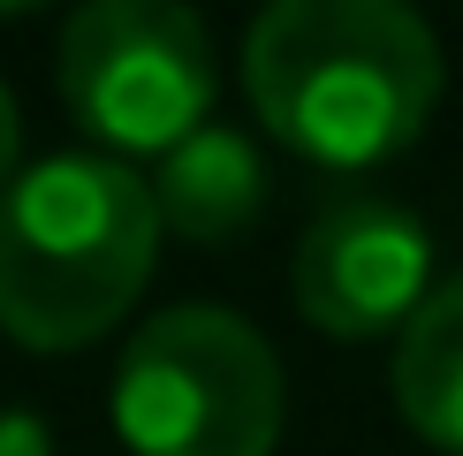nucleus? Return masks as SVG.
I'll return each instance as SVG.
<instances>
[{
	"instance_id": "9d476101",
	"label": "nucleus",
	"mask_w": 463,
	"mask_h": 456,
	"mask_svg": "<svg viewBox=\"0 0 463 456\" xmlns=\"http://www.w3.org/2000/svg\"><path fill=\"white\" fill-rule=\"evenodd\" d=\"M24 8H46V0H0V15H24Z\"/></svg>"
},
{
	"instance_id": "39448f33",
	"label": "nucleus",
	"mask_w": 463,
	"mask_h": 456,
	"mask_svg": "<svg viewBox=\"0 0 463 456\" xmlns=\"http://www.w3.org/2000/svg\"><path fill=\"white\" fill-rule=\"evenodd\" d=\"M288 290L297 312L335 342L402 335L411 312L433 297V243L388 198H342L297 236Z\"/></svg>"
},
{
	"instance_id": "6e6552de",
	"label": "nucleus",
	"mask_w": 463,
	"mask_h": 456,
	"mask_svg": "<svg viewBox=\"0 0 463 456\" xmlns=\"http://www.w3.org/2000/svg\"><path fill=\"white\" fill-rule=\"evenodd\" d=\"M0 456H53L46 418H31V411H0Z\"/></svg>"
},
{
	"instance_id": "f03ea898",
	"label": "nucleus",
	"mask_w": 463,
	"mask_h": 456,
	"mask_svg": "<svg viewBox=\"0 0 463 456\" xmlns=\"http://www.w3.org/2000/svg\"><path fill=\"white\" fill-rule=\"evenodd\" d=\"M160 259V214L129 160L53 152L0 190V335L84 350L137 304Z\"/></svg>"
},
{
	"instance_id": "20e7f679",
	"label": "nucleus",
	"mask_w": 463,
	"mask_h": 456,
	"mask_svg": "<svg viewBox=\"0 0 463 456\" xmlns=\"http://www.w3.org/2000/svg\"><path fill=\"white\" fill-rule=\"evenodd\" d=\"M61 107L107 152H175L213 107V38L190 0H84L53 53Z\"/></svg>"
},
{
	"instance_id": "7ed1b4c3",
	"label": "nucleus",
	"mask_w": 463,
	"mask_h": 456,
	"mask_svg": "<svg viewBox=\"0 0 463 456\" xmlns=\"http://www.w3.org/2000/svg\"><path fill=\"white\" fill-rule=\"evenodd\" d=\"M281 411L274 342L221 304L145 319L114 366V433L129 456H274Z\"/></svg>"
},
{
	"instance_id": "423d86ee",
	"label": "nucleus",
	"mask_w": 463,
	"mask_h": 456,
	"mask_svg": "<svg viewBox=\"0 0 463 456\" xmlns=\"http://www.w3.org/2000/svg\"><path fill=\"white\" fill-rule=\"evenodd\" d=\"M145 190H152V214H160V236L175 228L190 243H228V236H243L259 221L266 167H259V145L243 129L205 122L175 152H160V167H152Z\"/></svg>"
},
{
	"instance_id": "1a4fd4ad",
	"label": "nucleus",
	"mask_w": 463,
	"mask_h": 456,
	"mask_svg": "<svg viewBox=\"0 0 463 456\" xmlns=\"http://www.w3.org/2000/svg\"><path fill=\"white\" fill-rule=\"evenodd\" d=\"M15 152H24V114H15L8 84H0V190L15 183Z\"/></svg>"
},
{
	"instance_id": "0eeeda50",
	"label": "nucleus",
	"mask_w": 463,
	"mask_h": 456,
	"mask_svg": "<svg viewBox=\"0 0 463 456\" xmlns=\"http://www.w3.org/2000/svg\"><path fill=\"white\" fill-rule=\"evenodd\" d=\"M395 411L418 442L463 456V274L440 281L395 335Z\"/></svg>"
},
{
	"instance_id": "f257e3e1",
	"label": "nucleus",
	"mask_w": 463,
	"mask_h": 456,
	"mask_svg": "<svg viewBox=\"0 0 463 456\" xmlns=\"http://www.w3.org/2000/svg\"><path fill=\"white\" fill-rule=\"evenodd\" d=\"M440 38L411 0H266L243 38L259 129L312 167L395 160L440 107Z\"/></svg>"
}]
</instances>
